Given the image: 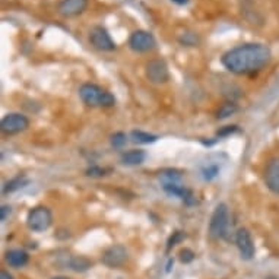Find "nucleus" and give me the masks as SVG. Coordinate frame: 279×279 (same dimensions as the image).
I'll use <instances>...</instances> for the list:
<instances>
[{
    "label": "nucleus",
    "instance_id": "1",
    "mask_svg": "<svg viewBox=\"0 0 279 279\" xmlns=\"http://www.w3.org/2000/svg\"><path fill=\"white\" fill-rule=\"evenodd\" d=\"M272 59L270 49L260 42L241 44L228 50L221 63L226 70L236 75H252L269 65Z\"/></svg>",
    "mask_w": 279,
    "mask_h": 279
},
{
    "label": "nucleus",
    "instance_id": "2",
    "mask_svg": "<svg viewBox=\"0 0 279 279\" xmlns=\"http://www.w3.org/2000/svg\"><path fill=\"white\" fill-rule=\"evenodd\" d=\"M80 100L89 107H113L116 98L101 86L94 83H83L79 88Z\"/></svg>",
    "mask_w": 279,
    "mask_h": 279
},
{
    "label": "nucleus",
    "instance_id": "3",
    "mask_svg": "<svg viewBox=\"0 0 279 279\" xmlns=\"http://www.w3.org/2000/svg\"><path fill=\"white\" fill-rule=\"evenodd\" d=\"M229 221V212L226 203H218L209 222V236L211 239H222L226 232V226Z\"/></svg>",
    "mask_w": 279,
    "mask_h": 279
},
{
    "label": "nucleus",
    "instance_id": "4",
    "mask_svg": "<svg viewBox=\"0 0 279 279\" xmlns=\"http://www.w3.org/2000/svg\"><path fill=\"white\" fill-rule=\"evenodd\" d=\"M52 222H53V215L47 206H35L28 212L27 225L34 232H42L49 229Z\"/></svg>",
    "mask_w": 279,
    "mask_h": 279
},
{
    "label": "nucleus",
    "instance_id": "5",
    "mask_svg": "<svg viewBox=\"0 0 279 279\" xmlns=\"http://www.w3.org/2000/svg\"><path fill=\"white\" fill-rule=\"evenodd\" d=\"M29 127V120L21 113H9L0 121V129L5 134H18Z\"/></svg>",
    "mask_w": 279,
    "mask_h": 279
},
{
    "label": "nucleus",
    "instance_id": "6",
    "mask_svg": "<svg viewBox=\"0 0 279 279\" xmlns=\"http://www.w3.org/2000/svg\"><path fill=\"white\" fill-rule=\"evenodd\" d=\"M129 47L136 53H147L157 47V40L149 31L137 29L129 38Z\"/></svg>",
    "mask_w": 279,
    "mask_h": 279
},
{
    "label": "nucleus",
    "instance_id": "7",
    "mask_svg": "<svg viewBox=\"0 0 279 279\" xmlns=\"http://www.w3.org/2000/svg\"><path fill=\"white\" fill-rule=\"evenodd\" d=\"M145 73H147V78L149 79V82H152L155 85L167 83L168 79H170L168 66H167V63L164 60H160V59L151 60L147 65Z\"/></svg>",
    "mask_w": 279,
    "mask_h": 279
},
{
    "label": "nucleus",
    "instance_id": "8",
    "mask_svg": "<svg viewBox=\"0 0 279 279\" xmlns=\"http://www.w3.org/2000/svg\"><path fill=\"white\" fill-rule=\"evenodd\" d=\"M236 244L239 249L240 256L244 260H252L254 257V243H253L252 234L247 228H240L239 231L236 232Z\"/></svg>",
    "mask_w": 279,
    "mask_h": 279
},
{
    "label": "nucleus",
    "instance_id": "9",
    "mask_svg": "<svg viewBox=\"0 0 279 279\" xmlns=\"http://www.w3.org/2000/svg\"><path fill=\"white\" fill-rule=\"evenodd\" d=\"M126 260H127V250L120 244H114V246L108 247L101 256L103 265L111 267V269H117L120 266H123Z\"/></svg>",
    "mask_w": 279,
    "mask_h": 279
},
{
    "label": "nucleus",
    "instance_id": "10",
    "mask_svg": "<svg viewBox=\"0 0 279 279\" xmlns=\"http://www.w3.org/2000/svg\"><path fill=\"white\" fill-rule=\"evenodd\" d=\"M89 41L97 50L101 52H113L116 49V42L104 27H94L89 34Z\"/></svg>",
    "mask_w": 279,
    "mask_h": 279
},
{
    "label": "nucleus",
    "instance_id": "11",
    "mask_svg": "<svg viewBox=\"0 0 279 279\" xmlns=\"http://www.w3.org/2000/svg\"><path fill=\"white\" fill-rule=\"evenodd\" d=\"M88 8V0H62L57 6V12L65 18H73L83 14Z\"/></svg>",
    "mask_w": 279,
    "mask_h": 279
},
{
    "label": "nucleus",
    "instance_id": "12",
    "mask_svg": "<svg viewBox=\"0 0 279 279\" xmlns=\"http://www.w3.org/2000/svg\"><path fill=\"white\" fill-rule=\"evenodd\" d=\"M265 183L270 192L279 195V157L267 162L265 168Z\"/></svg>",
    "mask_w": 279,
    "mask_h": 279
},
{
    "label": "nucleus",
    "instance_id": "13",
    "mask_svg": "<svg viewBox=\"0 0 279 279\" xmlns=\"http://www.w3.org/2000/svg\"><path fill=\"white\" fill-rule=\"evenodd\" d=\"M28 260H29V256L24 250L15 249V250H9V252L6 253V262H8V265L12 266V267H16V269L18 267H24L28 263Z\"/></svg>",
    "mask_w": 279,
    "mask_h": 279
},
{
    "label": "nucleus",
    "instance_id": "14",
    "mask_svg": "<svg viewBox=\"0 0 279 279\" xmlns=\"http://www.w3.org/2000/svg\"><path fill=\"white\" fill-rule=\"evenodd\" d=\"M147 158L145 152L142 149H132L121 155V162L126 165H139Z\"/></svg>",
    "mask_w": 279,
    "mask_h": 279
},
{
    "label": "nucleus",
    "instance_id": "15",
    "mask_svg": "<svg viewBox=\"0 0 279 279\" xmlns=\"http://www.w3.org/2000/svg\"><path fill=\"white\" fill-rule=\"evenodd\" d=\"M92 266V262L83 256H73L69 260V267L75 272H85Z\"/></svg>",
    "mask_w": 279,
    "mask_h": 279
},
{
    "label": "nucleus",
    "instance_id": "16",
    "mask_svg": "<svg viewBox=\"0 0 279 279\" xmlns=\"http://www.w3.org/2000/svg\"><path fill=\"white\" fill-rule=\"evenodd\" d=\"M160 181L162 186L165 184H180L181 183V173L177 170H165L160 173Z\"/></svg>",
    "mask_w": 279,
    "mask_h": 279
},
{
    "label": "nucleus",
    "instance_id": "17",
    "mask_svg": "<svg viewBox=\"0 0 279 279\" xmlns=\"http://www.w3.org/2000/svg\"><path fill=\"white\" fill-rule=\"evenodd\" d=\"M130 136H132L133 142H137V144H154L158 141L157 134H151V133L142 132V130H133Z\"/></svg>",
    "mask_w": 279,
    "mask_h": 279
},
{
    "label": "nucleus",
    "instance_id": "18",
    "mask_svg": "<svg viewBox=\"0 0 279 279\" xmlns=\"http://www.w3.org/2000/svg\"><path fill=\"white\" fill-rule=\"evenodd\" d=\"M237 111H239V106H237V104H234V103H225V104H222V106L218 108V111H216V119H228V117L234 116Z\"/></svg>",
    "mask_w": 279,
    "mask_h": 279
},
{
    "label": "nucleus",
    "instance_id": "19",
    "mask_svg": "<svg viewBox=\"0 0 279 279\" xmlns=\"http://www.w3.org/2000/svg\"><path fill=\"white\" fill-rule=\"evenodd\" d=\"M25 184V180L24 178H21V177H16L14 180H11V181H8L5 187H3V193L6 195V193H12L15 190H18V189H21V187Z\"/></svg>",
    "mask_w": 279,
    "mask_h": 279
},
{
    "label": "nucleus",
    "instance_id": "20",
    "mask_svg": "<svg viewBox=\"0 0 279 279\" xmlns=\"http://www.w3.org/2000/svg\"><path fill=\"white\" fill-rule=\"evenodd\" d=\"M126 142H127V137H126V134L123 132H117L114 133L113 136H111V147L113 148H123L126 145Z\"/></svg>",
    "mask_w": 279,
    "mask_h": 279
},
{
    "label": "nucleus",
    "instance_id": "21",
    "mask_svg": "<svg viewBox=\"0 0 279 279\" xmlns=\"http://www.w3.org/2000/svg\"><path fill=\"white\" fill-rule=\"evenodd\" d=\"M218 174H219V168H218V165H208V167H205V168L202 170V175H203V178H205V180H208V181L213 180Z\"/></svg>",
    "mask_w": 279,
    "mask_h": 279
},
{
    "label": "nucleus",
    "instance_id": "22",
    "mask_svg": "<svg viewBox=\"0 0 279 279\" xmlns=\"http://www.w3.org/2000/svg\"><path fill=\"white\" fill-rule=\"evenodd\" d=\"M180 42L183 45H189V47H193L198 44V37L192 32H187V34H183V37H180Z\"/></svg>",
    "mask_w": 279,
    "mask_h": 279
},
{
    "label": "nucleus",
    "instance_id": "23",
    "mask_svg": "<svg viewBox=\"0 0 279 279\" xmlns=\"http://www.w3.org/2000/svg\"><path fill=\"white\" fill-rule=\"evenodd\" d=\"M184 239H186V234H184V232H181V231H175V232H173V236L170 237V240H168V246H167V249L170 250V249L174 247L177 243L183 241Z\"/></svg>",
    "mask_w": 279,
    "mask_h": 279
},
{
    "label": "nucleus",
    "instance_id": "24",
    "mask_svg": "<svg viewBox=\"0 0 279 279\" xmlns=\"http://www.w3.org/2000/svg\"><path fill=\"white\" fill-rule=\"evenodd\" d=\"M195 256H196L195 252H192L190 249H183V250L180 252V262L187 265V263H190V262L195 260Z\"/></svg>",
    "mask_w": 279,
    "mask_h": 279
},
{
    "label": "nucleus",
    "instance_id": "25",
    "mask_svg": "<svg viewBox=\"0 0 279 279\" xmlns=\"http://www.w3.org/2000/svg\"><path fill=\"white\" fill-rule=\"evenodd\" d=\"M104 174H106V170H103L100 167H91L86 170V175H89V177H101Z\"/></svg>",
    "mask_w": 279,
    "mask_h": 279
},
{
    "label": "nucleus",
    "instance_id": "26",
    "mask_svg": "<svg viewBox=\"0 0 279 279\" xmlns=\"http://www.w3.org/2000/svg\"><path fill=\"white\" fill-rule=\"evenodd\" d=\"M237 130H239V127H237V126H225L224 129L218 130V136H229V134L236 133Z\"/></svg>",
    "mask_w": 279,
    "mask_h": 279
},
{
    "label": "nucleus",
    "instance_id": "27",
    "mask_svg": "<svg viewBox=\"0 0 279 279\" xmlns=\"http://www.w3.org/2000/svg\"><path fill=\"white\" fill-rule=\"evenodd\" d=\"M11 213V206H8V205H3L2 206V209H0V219L2 221H5L6 218H8V215Z\"/></svg>",
    "mask_w": 279,
    "mask_h": 279
},
{
    "label": "nucleus",
    "instance_id": "28",
    "mask_svg": "<svg viewBox=\"0 0 279 279\" xmlns=\"http://www.w3.org/2000/svg\"><path fill=\"white\" fill-rule=\"evenodd\" d=\"M0 279H14V276H12L9 272H6V270H2V272H0Z\"/></svg>",
    "mask_w": 279,
    "mask_h": 279
},
{
    "label": "nucleus",
    "instance_id": "29",
    "mask_svg": "<svg viewBox=\"0 0 279 279\" xmlns=\"http://www.w3.org/2000/svg\"><path fill=\"white\" fill-rule=\"evenodd\" d=\"M173 3H175V5H180V6H183V5H187L189 3V0H171Z\"/></svg>",
    "mask_w": 279,
    "mask_h": 279
},
{
    "label": "nucleus",
    "instance_id": "30",
    "mask_svg": "<svg viewBox=\"0 0 279 279\" xmlns=\"http://www.w3.org/2000/svg\"><path fill=\"white\" fill-rule=\"evenodd\" d=\"M171 263H173V259H170V260H168V265H167V272H170V269H171Z\"/></svg>",
    "mask_w": 279,
    "mask_h": 279
},
{
    "label": "nucleus",
    "instance_id": "31",
    "mask_svg": "<svg viewBox=\"0 0 279 279\" xmlns=\"http://www.w3.org/2000/svg\"><path fill=\"white\" fill-rule=\"evenodd\" d=\"M52 279H70V278H67V276H54V278Z\"/></svg>",
    "mask_w": 279,
    "mask_h": 279
}]
</instances>
